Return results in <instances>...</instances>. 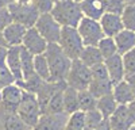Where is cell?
Instances as JSON below:
<instances>
[{"label": "cell", "instance_id": "cell-1", "mask_svg": "<svg viewBox=\"0 0 135 130\" xmlns=\"http://www.w3.org/2000/svg\"><path fill=\"white\" fill-rule=\"evenodd\" d=\"M43 54L46 57L50 73L49 83H65L72 60H69L62 53L58 43H47V48Z\"/></svg>", "mask_w": 135, "mask_h": 130}, {"label": "cell", "instance_id": "cell-31", "mask_svg": "<svg viewBox=\"0 0 135 130\" xmlns=\"http://www.w3.org/2000/svg\"><path fill=\"white\" fill-rule=\"evenodd\" d=\"M85 127V117L83 111H76L68 117L66 125L64 130H84Z\"/></svg>", "mask_w": 135, "mask_h": 130}, {"label": "cell", "instance_id": "cell-2", "mask_svg": "<svg viewBox=\"0 0 135 130\" xmlns=\"http://www.w3.org/2000/svg\"><path fill=\"white\" fill-rule=\"evenodd\" d=\"M50 15L61 27H73L76 29L78 22L83 18L80 4L74 0H61L53 4Z\"/></svg>", "mask_w": 135, "mask_h": 130}, {"label": "cell", "instance_id": "cell-36", "mask_svg": "<svg viewBox=\"0 0 135 130\" xmlns=\"http://www.w3.org/2000/svg\"><path fill=\"white\" fill-rule=\"evenodd\" d=\"M31 4L37 8L39 14H46L50 12L53 8V2L51 0H32Z\"/></svg>", "mask_w": 135, "mask_h": 130}, {"label": "cell", "instance_id": "cell-46", "mask_svg": "<svg viewBox=\"0 0 135 130\" xmlns=\"http://www.w3.org/2000/svg\"><path fill=\"white\" fill-rule=\"evenodd\" d=\"M74 2H76V3H81V2H83V0H74Z\"/></svg>", "mask_w": 135, "mask_h": 130}, {"label": "cell", "instance_id": "cell-29", "mask_svg": "<svg viewBox=\"0 0 135 130\" xmlns=\"http://www.w3.org/2000/svg\"><path fill=\"white\" fill-rule=\"evenodd\" d=\"M43 83H45V81H43L42 79H39L38 76L34 73V75L28 76L27 79H23L22 81H18V83H15V84H18L23 91H26V92H31V94L35 95V94L41 90V87H42Z\"/></svg>", "mask_w": 135, "mask_h": 130}, {"label": "cell", "instance_id": "cell-12", "mask_svg": "<svg viewBox=\"0 0 135 130\" xmlns=\"http://www.w3.org/2000/svg\"><path fill=\"white\" fill-rule=\"evenodd\" d=\"M22 48H25L27 52H30L32 56H37V54H43L45 50L47 48V42L45 41L39 32L34 29L30 27L26 30V34L22 41Z\"/></svg>", "mask_w": 135, "mask_h": 130}, {"label": "cell", "instance_id": "cell-34", "mask_svg": "<svg viewBox=\"0 0 135 130\" xmlns=\"http://www.w3.org/2000/svg\"><path fill=\"white\" fill-rule=\"evenodd\" d=\"M84 117H85V127L89 129V130H93L101 121H103V117H101V114L96 110H91V111H86L84 113Z\"/></svg>", "mask_w": 135, "mask_h": 130}, {"label": "cell", "instance_id": "cell-40", "mask_svg": "<svg viewBox=\"0 0 135 130\" xmlns=\"http://www.w3.org/2000/svg\"><path fill=\"white\" fill-rule=\"evenodd\" d=\"M12 3H15V0H0V10L2 8H8Z\"/></svg>", "mask_w": 135, "mask_h": 130}, {"label": "cell", "instance_id": "cell-28", "mask_svg": "<svg viewBox=\"0 0 135 130\" xmlns=\"http://www.w3.org/2000/svg\"><path fill=\"white\" fill-rule=\"evenodd\" d=\"M119 16L122 20L123 29L130 30V31L135 30V6L134 4H126Z\"/></svg>", "mask_w": 135, "mask_h": 130}, {"label": "cell", "instance_id": "cell-13", "mask_svg": "<svg viewBox=\"0 0 135 130\" xmlns=\"http://www.w3.org/2000/svg\"><path fill=\"white\" fill-rule=\"evenodd\" d=\"M68 114L60 113V114H41L38 122L32 130H64L66 121H68Z\"/></svg>", "mask_w": 135, "mask_h": 130}, {"label": "cell", "instance_id": "cell-33", "mask_svg": "<svg viewBox=\"0 0 135 130\" xmlns=\"http://www.w3.org/2000/svg\"><path fill=\"white\" fill-rule=\"evenodd\" d=\"M124 75H135V50H130L122 56Z\"/></svg>", "mask_w": 135, "mask_h": 130}, {"label": "cell", "instance_id": "cell-26", "mask_svg": "<svg viewBox=\"0 0 135 130\" xmlns=\"http://www.w3.org/2000/svg\"><path fill=\"white\" fill-rule=\"evenodd\" d=\"M34 73H35L39 79L43 81H50V73H49V67L45 54H37L34 56Z\"/></svg>", "mask_w": 135, "mask_h": 130}, {"label": "cell", "instance_id": "cell-4", "mask_svg": "<svg viewBox=\"0 0 135 130\" xmlns=\"http://www.w3.org/2000/svg\"><path fill=\"white\" fill-rule=\"evenodd\" d=\"M58 46L61 48L62 53L69 60H78L80 54L84 49L83 41L78 35V32L73 27H62L58 39Z\"/></svg>", "mask_w": 135, "mask_h": 130}, {"label": "cell", "instance_id": "cell-8", "mask_svg": "<svg viewBox=\"0 0 135 130\" xmlns=\"http://www.w3.org/2000/svg\"><path fill=\"white\" fill-rule=\"evenodd\" d=\"M34 29L39 32L41 37L47 43H58L62 27L54 20V18L50 15V12L39 14L35 25H34Z\"/></svg>", "mask_w": 135, "mask_h": 130}, {"label": "cell", "instance_id": "cell-44", "mask_svg": "<svg viewBox=\"0 0 135 130\" xmlns=\"http://www.w3.org/2000/svg\"><path fill=\"white\" fill-rule=\"evenodd\" d=\"M101 2H103V3H104V6H105L107 3H109V2H112V0H101Z\"/></svg>", "mask_w": 135, "mask_h": 130}, {"label": "cell", "instance_id": "cell-20", "mask_svg": "<svg viewBox=\"0 0 135 130\" xmlns=\"http://www.w3.org/2000/svg\"><path fill=\"white\" fill-rule=\"evenodd\" d=\"M19 48L20 46H12L7 49V56H6V65L9 69V72L12 73L15 77V83L23 80L22 76V68H20V56H19Z\"/></svg>", "mask_w": 135, "mask_h": 130}, {"label": "cell", "instance_id": "cell-47", "mask_svg": "<svg viewBox=\"0 0 135 130\" xmlns=\"http://www.w3.org/2000/svg\"><path fill=\"white\" fill-rule=\"evenodd\" d=\"M130 130H135V129H134V127H131V129H130Z\"/></svg>", "mask_w": 135, "mask_h": 130}, {"label": "cell", "instance_id": "cell-3", "mask_svg": "<svg viewBox=\"0 0 135 130\" xmlns=\"http://www.w3.org/2000/svg\"><path fill=\"white\" fill-rule=\"evenodd\" d=\"M15 114L22 119V122L28 129H32L41 117V108H39V104L37 100V96L31 92L23 91L20 103L18 104Z\"/></svg>", "mask_w": 135, "mask_h": 130}, {"label": "cell", "instance_id": "cell-32", "mask_svg": "<svg viewBox=\"0 0 135 130\" xmlns=\"http://www.w3.org/2000/svg\"><path fill=\"white\" fill-rule=\"evenodd\" d=\"M3 126H4V130H27L28 129L15 113H7Z\"/></svg>", "mask_w": 135, "mask_h": 130}, {"label": "cell", "instance_id": "cell-23", "mask_svg": "<svg viewBox=\"0 0 135 130\" xmlns=\"http://www.w3.org/2000/svg\"><path fill=\"white\" fill-rule=\"evenodd\" d=\"M119 104L115 102L114 96H112L111 94L104 95V96L97 98L96 99V110L101 114L103 118H109L112 115V113L116 110Z\"/></svg>", "mask_w": 135, "mask_h": 130}, {"label": "cell", "instance_id": "cell-22", "mask_svg": "<svg viewBox=\"0 0 135 130\" xmlns=\"http://www.w3.org/2000/svg\"><path fill=\"white\" fill-rule=\"evenodd\" d=\"M78 60H80L85 67H88L89 69H91L92 67H95V65L101 64L104 61L96 46H84Z\"/></svg>", "mask_w": 135, "mask_h": 130}, {"label": "cell", "instance_id": "cell-9", "mask_svg": "<svg viewBox=\"0 0 135 130\" xmlns=\"http://www.w3.org/2000/svg\"><path fill=\"white\" fill-rule=\"evenodd\" d=\"M11 19L15 23H19L26 29L34 27L35 22L39 16V12L32 4H19V3H12L8 7Z\"/></svg>", "mask_w": 135, "mask_h": 130}, {"label": "cell", "instance_id": "cell-18", "mask_svg": "<svg viewBox=\"0 0 135 130\" xmlns=\"http://www.w3.org/2000/svg\"><path fill=\"white\" fill-rule=\"evenodd\" d=\"M112 39L115 42L116 52L120 56H123L124 53H127L130 50H134V48H135V31L123 29Z\"/></svg>", "mask_w": 135, "mask_h": 130}, {"label": "cell", "instance_id": "cell-11", "mask_svg": "<svg viewBox=\"0 0 135 130\" xmlns=\"http://www.w3.org/2000/svg\"><path fill=\"white\" fill-rule=\"evenodd\" d=\"M23 90L18 84H11L0 90V103L7 113H16L18 104L20 103Z\"/></svg>", "mask_w": 135, "mask_h": 130}, {"label": "cell", "instance_id": "cell-42", "mask_svg": "<svg viewBox=\"0 0 135 130\" xmlns=\"http://www.w3.org/2000/svg\"><path fill=\"white\" fill-rule=\"evenodd\" d=\"M0 46L8 48V46H7V43H6V42H4V39H3V35H2V32H0Z\"/></svg>", "mask_w": 135, "mask_h": 130}, {"label": "cell", "instance_id": "cell-35", "mask_svg": "<svg viewBox=\"0 0 135 130\" xmlns=\"http://www.w3.org/2000/svg\"><path fill=\"white\" fill-rule=\"evenodd\" d=\"M15 77L12 76V73L9 72V69L7 68L6 64H0V90H3L4 87L15 84Z\"/></svg>", "mask_w": 135, "mask_h": 130}, {"label": "cell", "instance_id": "cell-24", "mask_svg": "<svg viewBox=\"0 0 135 130\" xmlns=\"http://www.w3.org/2000/svg\"><path fill=\"white\" fill-rule=\"evenodd\" d=\"M65 85H61L60 88L55 91L50 99L47 100L46 106H45V110L42 114H60V113H64V104H62V91L65 88Z\"/></svg>", "mask_w": 135, "mask_h": 130}, {"label": "cell", "instance_id": "cell-5", "mask_svg": "<svg viewBox=\"0 0 135 130\" xmlns=\"http://www.w3.org/2000/svg\"><path fill=\"white\" fill-rule=\"evenodd\" d=\"M112 87H114V84L111 83L103 62L97 64V65L91 68V83H89L88 91L91 92L96 99L111 94Z\"/></svg>", "mask_w": 135, "mask_h": 130}, {"label": "cell", "instance_id": "cell-21", "mask_svg": "<svg viewBox=\"0 0 135 130\" xmlns=\"http://www.w3.org/2000/svg\"><path fill=\"white\" fill-rule=\"evenodd\" d=\"M78 91L73 90L72 87L65 85L62 91V104H64V113L70 115L76 111H78V100H77Z\"/></svg>", "mask_w": 135, "mask_h": 130}, {"label": "cell", "instance_id": "cell-41", "mask_svg": "<svg viewBox=\"0 0 135 130\" xmlns=\"http://www.w3.org/2000/svg\"><path fill=\"white\" fill-rule=\"evenodd\" d=\"M32 0H15V3H19V4H31Z\"/></svg>", "mask_w": 135, "mask_h": 130}, {"label": "cell", "instance_id": "cell-37", "mask_svg": "<svg viewBox=\"0 0 135 130\" xmlns=\"http://www.w3.org/2000/svg\"><path fill=\"white\" fill-rule=\"evenodd\" d=\"M11 22H12V19H11L8 8H2L0 10V32H2Z\"/></svg>", "mask_w": 135, "mask_h": 130}, {"label": "cell", "instance_id": "cell-16", "mask_svg": "<svg viewBox=\"0 0 135 130\" xmlns=\"http://www.w3.org/2000/svg\"><path fill=\"white\" fill-rule=\"evenodd\" d=\"M26 27H23L19 23H15V22H11V23L2 31V35L4 42L7 43L8 48L12 46H20L22 41H23V37L26 34Z\"/></svg>", "mask_w": 135, "mask_h": 130}, {"label": "cell", "instance_id": "cell-10", "mask_svg": "<svg viewBox=\"0 0 135 130\" xmlns=\"http://www.w3.org/2000/svg\"><path fill=\"white\" fill-rule=\"evenodd\" d=\"M111 130H130L134 127L135 122V108L134 103H130L127 106H118L116 110L112 113V115L108 118Z\"/></svg>", "mask_w": 135, "mask_h": 130}, {"label": "cell", "instance_id": "cell-19", "mask_svg": "<svg viewBox=\"0 0 135 130\" xmlns=\"http://www.w3.org/2000/svg\"><path fill=\"white\" fill-rule=\"evenodd\" d=\"M80 4V10L83 12V16L97 20L105 14V8H104V3L101 0H83Z\"/></svg>", "mask_w": 135, "mask_h": 130}, {"label": "cell", "instance_id": "cell-14", "mask_svg": "<svg viewBox=\"0 0 135 130\" xmlns=\"http://www.w3.org/2000/svg\"><path fill=\"white\" fill-rule=\"evenodd\" d=\"M135 85H131L126 83L124 80L119 81L112 87V92L111 95L114 96V99L118 104L120 106H127L130 103H134V98H135Z\"/></svg>", "mask_w": 135, "mask_h": 130}, {"label": "cell", "instance_id": "cell-17", "mask_svg": "<svg viewBox=\"0 0 135 130\" xmlns=\"http://www.w3.org/2000/svg\"><path fill=\"white\" fill-rule=\"evenodd\" d=\"M105 71L108 73V77L112 84H118L119 81L124 77V71H123V64H122V56L120 54H114L103 61Z\"/></svg>", "mask_w": 135, "mask_h": 130}, {"label": "cell", "instance_id": "cell-27", "mask_svg": "<svg viewBox=\"0 0 135 130\" xmlns=\"http://www.w3.org/2000/svg\"><path fill=\"white\" fill-rule=\"evenodd\" d=\"M77 100H78V111L86 113V111H91L96 108V98L88 90L78 91Z\"/></svg>", "mask_w": 135, "mask_h": 130}, {"label": "cell", "instance_id": "cell-7", "mask_svg": "<svg viewBox=\"0 0 135 130\" xmlns=\"http://www.w3.org/2000/svg\"><path fill=\"white\" fill-rule=\"evenodd\" d=\"M78 35H80L84 46H97V43L101 38H104V34L101 31V27L97 20L89 19L83 16L76 27Z\"/></svg>", "mask_w": 135, "mask_h": 130}, {"label": "cell", "instance_id": "cell-38", "mask_svg": "<svg viewBox=\"0 0 135 130\" xmlns=\"http://www.w3.org/2000/svg\"><path fill=\"white\" fill-rule=\"evenodd\" d=\"M93 130H111V126H109V121L108 118H104L103 121H101Z\"/></svg>", "mask_w": 135, "mask_h": 130}, {"label": "cell", "instance_id": "cell-15", "mask_svg": "<svg viewBox=\"0 0 135 130\" xmlns=\"http://www.w3.org/2000/svg\"><path fill=\"white\" fill-rule=\"evenodd\" d=\"M99 25L101 27V31H103L104 37H108V38H114L118 32H120L123 30L120 16L116 14L105 12L99 19Z\"/></svg>", "mask_w": 135, "mask_h": 130}, {"label": "cell", "instance_id": "cell-39", "mask_svg": "<svg viewBox=\"0 0 135 130\" xmlns=\"http://www.w3.org/2000/svg\"><path fill=\"white\" fill-rule=\"evenodd\" d=\"M7 49L4 46H0V64H4L6 62V56H7Z\"/></svg>", "mask_w": 135, "mask_h": 130}, {"label": "cell", "instance_id": "cell-6", "mask_svg": "<svg viewBox=\"0 0 135 130\" xmlns=\"http://www.w3.org/2000/svg\"><path fill=\"white\" fill-rule=\"evenodd\" d=\"M89 83H91V69L85 67L80 60H73L69 72H68L65 84L68 87H72L76 91H83L88 90Z\"/></svg>", "mask_w": 135, "mask_h": 130}, {"label": "cell", "instance_id": "cell-25", "mask_svg": "<svg viewBox=\"0 0 135 130\" xmlns=\"http://www.w3.org/2000/svg\"><path fill=\"white\" fill-rule=\"evenodd\" d=\"M19 56H20V68L23 79H27L28 76L34 75V56L27 52L25 48H19Z\"/></svg>", "mask_w": 135, "mask_h": 130}, {"label": "cell", "instance_id": "cell-30", "mask_svg": "<svg viewBox=\"0 0 135 130\" xmlns=\"http://www.w3.org/2000/svg\"><path fill=\"white\" fill-rule=\"evenodd\" d=\"M96 48H97V50L100 52L103 60H105V58H108V57H111V56H114V54H118L114 39L108 38V37L101 38V39L99 41V43H97Z\"/></svg>", "mask_w": 135, "mask_h": 130}, {"label": "cell", "instance_id": "cell-45", "mask_svg": "<svg viewBox=\"0 0 135 130\" xmlns=\"http://www.w3.org/2000/svg\"><path fill=\"white\" fill-rule=\"evenodd\" d=\"M51 2H53V4H54V3H57V2H61V0H51Z\"/></svg>", "mask_w": 135, "mask_h": 130}, {"label": "cell", "instance_id": "cell-43", "mask_svg": "<svg viewBox=\"0 0 135 130\" xmlns=\"http://www.w3.org/2000/svg\"><path fill=\"white\" fill-rule=\"evenodd\" d=\"M126 4H134V0H123Z\"/></svg>", "mask_w": 135, "mask_h": 130}]
</instances>
